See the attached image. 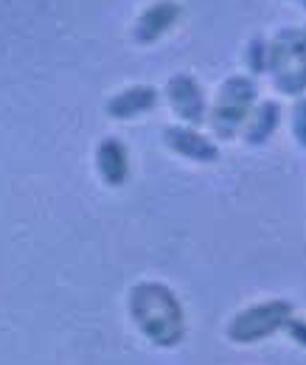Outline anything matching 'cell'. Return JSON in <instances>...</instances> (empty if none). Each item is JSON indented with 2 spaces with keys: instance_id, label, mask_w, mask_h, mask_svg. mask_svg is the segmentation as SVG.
Returning <instances> with one entry per match:
<instances>
[{
  "instance_id": "obj_10",
  "label": "cell",
  "mask_w": 306,
  "mask_h": 365,
  "mask_svg": "<svg viewBox=\"0 0 306 365\" xmlns=\"http://www.w3.org/2000/svg\"><path fill=\"white\" fill-rule=\"evenodd\" d=\"M278 124H281L278 101H259L253 107V113H250V118H248V124H245V130H242L239 138L248 146H262L267 138H272V133L278 130Z\"/></svg>"
},
{
  "instance_id": "obj_9",
  "label": "cell",
  "mask_w": 306,
  "mask_h": 365,
  "mask_svg": "<svg viewBox=\"0 0 306 365\" xmlns=\"http://www.w3.org/2000/svg\"><path fill=\"white\" fill-rule=\"evenodd\" d=\"M93 160H96V172H98L101 182L110 188H121L130 178V149L124 146L121 138H101Z\"/></svg>"
},
{
  "instance_id": "obj_2",
  "label": "cell",
  "mask_w": 306,
  "mask_h": 365,
  "mask_svg": "<svg viewBox=\"0 0 306 365\" xmlns=\"http://www.w3.org/2000/svg\"><path fill=\"white\" fill-rule=\"evenodd\" d=\"M259 104V88L253 82V76L248 73H236L230 79H225L217 88L214 101L208 104V127L214 140H233L242 135L253 107Z\"/></svg>"
},
{
  "instance_id": "obj_1",
  "label": "cell",
  "mask_w": 306,
  "mask_h": 365,
  "mask_svg": "<svg viewBox=\"0 0 306 365\" xmlns=\"http://www.w3.org/2000/svg\"><path fill=\"white\" fill-rule=\"evenodd\" d=\"M127 318L155 349H177L185 340V309L175 289L163 281L143 278L132 284L127 292Z\"/></svg>"
},
{
  "instance_id": "obj_13",
  "label": "cell",
  "mask_w": 306,
  "mask_h": 365,
  "mask_svg": "<svg viewBox=\"0 0 306 365\" xmlns=\"http://www.w3.org/2000/svg\"><path fill=\"white\" fill-rule=\"evenodd\" d=\"M284 331H287V337L292 340V343H298L301 349H306V318H290V323L284 326Z\"/></svg>"
},
{
  "instance_id": "obj_7",
  "label": "cell",
  "mask_w": 306,
  "mask_h": 365,
  "mask_svg": "<svg viewBox=\"0 0 306 365\" xmlns=\"http://www.w3.org/2000/svg\"><path fill=\"white\" fill-rule=\"evenodd\" d=\"M160 101V93L152 85H127L118 93H113L104 104V113L113 121H135L146 113H152Z\"/></svg>"
},
{
  "instance_id": "obj_4",
  "label": "cell",
  "mask_w": 306,
  "mask_h": 365,
  "mask_svg": "<svg viewBox=\"0 0 306 365\" xmlns=\"http://www.w3.org/2000/svg\"><path fill=\"white\" fill-rule=\"evenodd\" d=\"M267 73L284 96H301L306 91V46L298 31H281L267 43Z\"/></svg>"
},
{
  "instance_id": "obj_6",
  "label": "cell",
  "mask_w": 306,
  "mask_h": 365,
  "mask_svg": "<svg viewBox=\"0 0 306 365\" xmlns=\"http://www.w3.org/2000/svg\"><path fill=\"white\" fill-rule=\"evenodd\" d=\"M163 143L169 152H175L177 158L191 160V163H217L219 146L211 135H203L200 127H188V124H169L163 130Z\"/></svg>"
},
{
  "instance_id": "obj_8",
  "label": "cell",
  "mask_w": 306,
  "mask_h": 365,
  "mask_svg": "<svg viewBox=\"0 0 306 365\" xmlns=\"http://www.w3.org/2000/svg\"><path fill=\"white\" fill-rule=\"evenodd\" d=\"M177 20H180V3H175V0H155L138 14V20L132 26V40L138 46H152L163 34H169V29L175 26Z\"/></svg>"
},
{
  "instance_id": "obj_12",
  "label": "cell",
  "mask_w": 306,
  "mask_h": 365,
  "mask_svg": "<svg viewBox=\"0 0 306 365\" xmlns=\"http://www.w3.org/2000/svg\"><path fill=\"white\" fill-rule=\"evenodd\" d=\"M292 133L295 140L306 149V98H298V104L292 107Z\"/></svg>"
},
{
  "instance_id": "obj_5",
  "label": "cell",
  "mask_w": 306,
  "mask_h": 365,
  "mask_svg": "<svg viewBox=\"0 0 306 365\" xmlns=\"http://www.w3.org/2000/svg\"><path fill=\"white\" fill-rule=\"evenodd\" d=\"M166 101L177 115V124H188V127H203L208 121V98L203 85L191 76V73H175L166 82Z\"/></svg>"
},
{
  "instance_id": "obj_3",
  "label": "cell",
  "mask_w": 306,
  "mask_h": 365,
  "mask_svg": "<svg viewBox=\"0 0 306 365\" xmlns=\"http://www.w3.org/2000/svg\"><path fill=\"white\" fill-rule=\"evenodd\" d=\"M295 315L292 304L284 298H264L250 307H242L225 323V337L233 346H259L267 337L284 331V326Z\"/></svg>"
},
{
  "instance_id": "obj_11",
  "label": "cell",
  "mask_w": 306,
  "mask_h": 365,
  "mask_svg": "<svg viewBox=\"0 0 306 365\" xmlns=\"http://www.w3.org/2000/svg\"><path fill=\"white\" fill-rule=\"evenodd\" d=\"M242 62H245V68H248L250 76H259V73L267 71V43H264L262 37H253L248 43L245 53H242Z\"/></svg>"
}]
</instances>
